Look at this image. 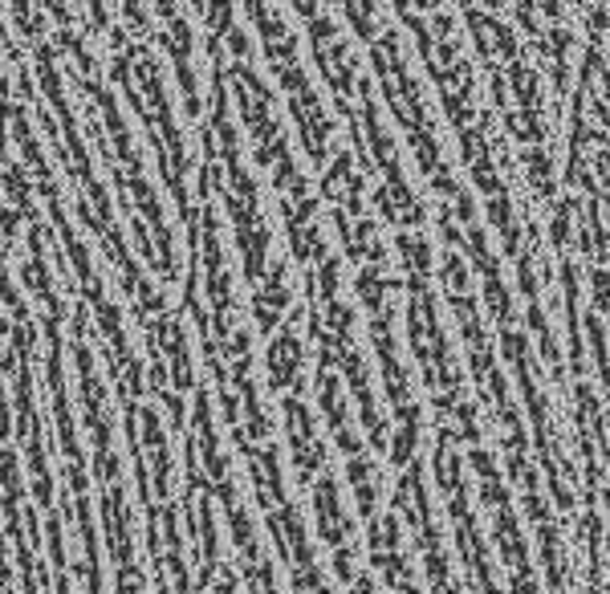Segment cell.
<instances>
[{"label":"cell","instance_id":"6da1fadb","mask_svg":"<svg viewBox=\"0 0 610 594\" xmlns=\"http://www.w3.org/2000/svg\"><path fill=\"white\" fill-rule=\"evenodd\" d=\"M298 371H301V346L293 338V326H286V334L269 346V383L277 392H286L289 383H298Z\"/></svg>","mask_w":610,"mask_h":594},{"label":"cell","instance_id":"7a4b0ae2","mask_svg":"<svg viewBox=\"0 0 610 594\" xmlns=\"http://www.w3.org/2000/svg\"><path fill=\"white\" fill-rule=\"evenodd\" d=\"M281 305H286V265H273L269 273H261V290H257V322H261V330L273 326Z\"/></svg>","mask_w":610,"mask_h":594},{"label":"cell","instance_id":"3957f363","mask_svg":"<svg viewBox=\"0 0 610 594\" xmlns=\"http://www.w3.org/2000/svg\"><path fill=\"white\" fill-rule=\"evenodd\" d=\"M216 594H237V582H232V574H225V579L216 582Z\"/></svg>","mask_w":610,"mask_h":594}]
</instances>
